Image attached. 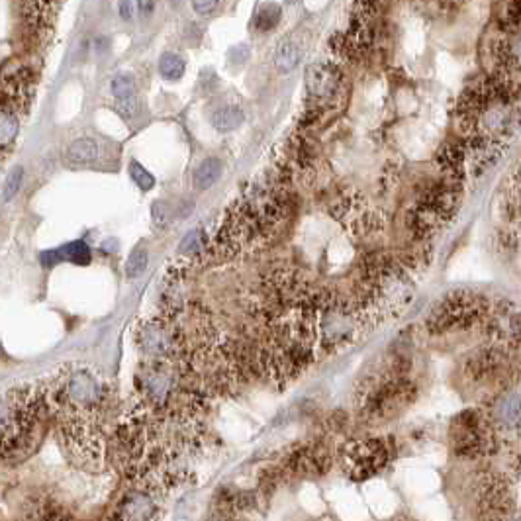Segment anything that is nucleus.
<instances>
[{
    "instance_id": "nucleus-23",
    "label": "nucleus",
    "mask_w": 521,
    "mask_h": 521,
    "mask_svg": "<svg viewBox=\"0 0 521 521\" xmlns=\"http://www.w3.org/2000/svg\"><path fill=\"white\" fill-rule=\"evenodd\" d=\"M22 179H24V173L20 167H18L14 173H10V176L6 179L4 190H2V200H4V202H10L12 198L18 195V190H20V186H22Z\"/></svg>"
},
{
    "instance_id": "nucleus-3",
    "label": "nucleus",
    "mask_w": 521,
    "mask_h": 521,
    "mask_svg": "<svg viewBox=\"0 0 521 521\" xmlns=\"http://www.w3.org/2000/svg\"><path fill=\"white\" fill-rule=\"evenodd\" d=\"M451 441L456 456L482 458L492 455L498 447V431L480 410H465L455 417L451 427Z\"/></svg>"
},
{
    "instance_id": "nucleus-21",
    "label": "nucleus",
    "mask_w": 521,
    "mask_h": 521,
    "mask_svg": "<svg viewBox=\"0 0 521 521\" xmlns=\"http://www.w3.org/2000/svg\"><path fill=\"white\" fill-rule=\"evenodd\" d=\"M110 90L118 100H126L135 94V78L131 75H116L110 83Z\"/></svg>"
},
{
    "instance_id": "nucleus-5",
    "label": "nucleus",
    "mask_w": 521,
    "mask_h": 521,
    "mask_svg": "<svg viewBox=\"0 0 521 521\" xmlns=\"http://www.w3.org/2000/svg\"><path fill=\"white\" fill-rule=\"evenodd\" d=\"M390 458L388 445L382 439H361L349 443L341 453V467L355 480L379 474Z\"/></svg>"
},
{
    "instance_id": "nucleus-27",
    "label": "nucleus",
    "mask_w": 521,
    "mask_h": 521,
    "mask_svg": "<svg viewBox=\"0 0 521 521\" xmlns=\"http://www.w3.org/2000/svg\"><path fill=\"white\" fill-rule=\"evenodd\" d=\"M153 220L157 226H165L167 224V210L161 202H155L153 204Z\"/></svg>"
},
{
    "instance_id": "nucleus-10",
    "label": "nucleus",
    "mask_w": 521,
    "mask_h": 521,
    "mask_svg": "<svg viewBox=\"0 0 521 521\" xmlns=\"http://www.w3.org/2000/svg\"><path fill=\"white\" fill-rule=\"evenodd\" d=\"M59 6V0H24L22 18L26 32L33 40H44L51 24H53L55 12Z\"/></svg>"
},
{
    "instance_id": "nucleus-24",
    "label": "nucleus",
    "mask_w": 521,
    "mask_h": 521,
    "mask_svg": "<svg viewBox=\"0 0 521 521\" xmlns=\"http://www.w3.org/2000/svg\"><path fill=\"white\" fill-rule=\"evenodd\" d=\"M228 55L229 61H233V63H245L249 59V47L245 44H239L235 47H231Z\"/></svg>"
},
{
    "instance_id": "nucleus-17",
    "label": "nucleus",
    "mask_w": 521,
    "mask_h": 521,
    "mask_svg": "<svg viewBox=\"0 0 521 521\" xmlns=\"http://www.w3.org/2000/svg\"><path fill=\"white\" fill-rule=\"evenodd\" d=\"M281 14H283L281 6L274 4V2L260 4L259 10L255 12V28L259 32H269V30H272L276 24L281 22Z\"/></svg>"
},
{
    "instance_id": "nucleus-4",
    "label": "nucleus",
    "mask_w": 521,
    "mask_h": 521,
    "mask_svg": "<svg viewBox=\"0 0 521 521\" xmlns=\"http://www.w3.org/2000/svg\"><path fill=\"white\" fill-rule=\"evenodd\" d=\"M38 75L40 69L33 55L10 59L0 71V98L20 114L32 100Z\"/></svg>"
},
{
    "instance_id": "nucleus-8",
    "label": "nucleus",
    "mask_w": 521,
    "mask_h": 521,
    "mask_svg": "<svg viewBox=\"0 0 521 521\" xmlns=\"http://www.w3.org/2000/svg\"><path fill=\"white\" fill-rule=\"evenodd\" d=\"M486 415L496 427V431H518L521 422L520 410V390L518 386H506L504 390L496 394L488 404Z\"/></svg>"
},
{
    "instance_id": "nucleus-6",
    "label": "nucleus",
    "mask_w": 521,
    "mask_h": 521,
    "mask_svg": "<svg viewBox=\"0 0 521 521\" xmlns=\"http://www.w3.org/2000/svg\"><path fill=\"white\" fill-rule=\"evenodd\" d=\"M478 502H480V510L488 518V521H496L506 515H515L518 499L510 486V478L499 477L498 472H490V477L480 482Z\"/></svg>"
},
{
    "instance_id": "nucleus-20",
    "label": "nucleus",
    "mask_w": 521,
    "mask_h": 521,
    "mask_svg": "<svg viewBox=\"0 0 521 521\" xmlns=\"http://www.w3.org/2000/svg\"><path fill=\"white\" fill-rule=\"evenodd\" d=\"M147 263H149L147 249L145 247H135V249L131 251L130 257H128V263H126V274L130 279H138L147 269Z\"/></svg>"
},
{
    "instance_id": "nucleus-14",
    "label": "nucleus",
    "mask_w": 521,
    "mask_h": 521,
    "mask_svg": "<svg viewBox=\"0 0 521 521\" xmlns=\"http://www.w3.org/2000/svg\"><path fill=\"white\" fill-rule=\"evenodd\" d=\"M300 57H302L300 47L294 44V42H290V40H284V42H281L279 47H276L274 65H276V69H279L281 73H288V71H292V69L298 67Z\"/></svg>"
},
{
    "instance_id": "nucleus-19",
    "label": "nucleus",
    "mask_w": 521,
    "mask_h": 521,
    "mask_svg": "<svg viewBox=\"0 0 521 521\" xmlns=\"http://www.w3.org/2000/svg\"><path fill=\"white\" fill-rule=\"evenodd\" d=\"M159 73L169 81L181 78L185 73V61L183 57L176 53H163L159 59Z\"/></svg>"
},
{
    "instance_id": "nucleus-2",
    "label": "nucleus",
    "mask_w": 521,
    "mask_h": 521,
    "mask_svg": "<svg viewBox=\"0 0 521 521\" xmlns=\"http://www.w3.org/2000/svg\"><path fill=\"white\" fill-rule=\"evenodd\" d=\"M490 304L486 298L474 292H451L435 306L425 320V329L429 336H451L468 331L486 320Z\"/></svg>"
},
{
    "instance_id": "nucleus-30",
    "label": "nucleus",
    "mask_w": 521,
    "mask_h": 521,
    "mask_svg": "<svg viewBox=\"0 0 521 521\" xmlns=\"http://www.w3.org/2000/svg\"><path fill=\"white\" fill-rule=\"evenodd\" d=\"M119 14L124 20H130L131 18V4L130 0H119Z\"/></svg>"
},
{
    "instance_id": "nucleus-18",
    "label": "nucleus",
    "mask_w": 521,
    "mask_h": 521,
    "mask_svg": "<svg viewBox=\"0 0 521 521\" xmlns=\"http://www.w3.org/2000/svg\"><path fill=\"white\" fill-rule=\"evenodd\" d=\"M59 260H71L75 265H87L90 263V247L85 241H73L67 243L61 249H57Z\"/></svg>"
},
{
    "instance_id": "nucleus-22",
    "label": "nucleus",
    "mask_w": 521,
    "mask_h": 521,
    "mask_svg": "<svg viewBox=\"0 0 521 521\" xmlns=\"http://www.w3.org/2000/svg\"><path fill=\"white\" fill-rule=\"evenodd\" d=\"M130 176L142 190H151L153 185H155L153 174L142 163H138V161H131L130 163Z\"/></svg>"
},
{
    "instance_id": "nucleus-9",
    "label": "nucleus",
    "mask_w": 521,
    "mask_h": 521,
    "mask_svg": "<svg viewBox=\"0 0 521 521\" xmlns=\"http://www.w3.org/2000/svg\"><path fill=\"white\" fill-rule=\"evenodd\" d=\"M331 463V456L324 447L300 445L292 449L284 458L283 474H324Z\"/></svg>"
},
{
    "instance_id": "nucleus-16",
    "label": "nucleus",
    "mask_w": 521,
    "mask_h": 521,
    "mask_svg": "<svg viewBox=\"0 0 521 521\" xmlns=\"http://www.w3.org/2000/svg\"><path fill=\"white\" fill-rule=\"evenodd\" d=\"M222 169H224V167H222V161L210 157V159H206L204 163L196 169L195 185L198 186L200 190H206L210 186H214L217 179H220V174H222Z\"/></svg>"
},
{
    "instance_id": "nucleus-26",
    "label": "nucleus",
    "mask_w": 521,
    "mask_h": 521,
    "mask_svg": "<svg viewBox=\"0 0 521 521\" xmlns=\"http://www.w3.org/2000/svg\"><path fill=\"white\" fill-rule=\"evenodd\" d=\"M217 6V0H192V8L198 14H210Z\"/></svg>"
},
{
    "instance_id": "nucleus-28",
    "label": "nucleus",
    "mask_w": 521,
    "mask_h": 521,
    "mask_svg": "<svg viewBox=\"0 0 521 521\" xmlns=\"http://www.w3.org/2000/svg\"><path fill=\"white\" fill-rule=\"evenodd\" d=\"M155 4H157V0H138V6H140V12H142L143 16H149L155 10Z\"/></svg>"
},
{
    "instance_id": "nucleus-32",
    "label": "nucleus",
    "mask_w": 521,
    "mask_h": 521,
    "mask_svg": "<svg viewBox=\"0 0 521 521\" xmlns=\"http://www.w3.org/2000/svg\"><path fill=\"white\" fill-rule=\"evenodd\" d=\"M173 2H174V4H181V2H183V0H173Z\"/></svg>"
},
{
    "instance_id": "nucleus-29",
    "label": "nucleus",
    "mask_w": 521,
    "mask_h": 521,
    "mask_svg": "<svg viewBox=\"0 0 521 521\" xmlns=\"http://www.w3.org/2000/svg\"><path fill=\"white\" fill-rule=\"evenodd\" d=\"M206 521H235V520H233V513H229V511H226V510H217V511H214V513H212Z\"/></svg>"
},
{
    "instance_id": "nucleus-25",
    "label": "nucleus",
    "mask_w": 521,
    "mask_h": 521,
    "mask_svg": "<svg viewBox=\"0 0 521 521\" xmlns=\"http://www.w3.org/2000/svg\"><path fill=\"white\" fill-rule=\"evenodd\" d=\"M138 110V100L135 97L126 98V100H118V112L124 118H131Z\"/></svg>"
},
{
    "instance_id": "nucleus-1",
    "label": "nucleus",
    "mask_w": 521,
    "mask_h": 521,
    "mask_svg": "<svg viewBox=\"0 0 521 521\" xmlns=\"http://www.w3.org/2000/svg\"><path fill=\"white\" fill-rule=\"evenodd\" d=\"M415 382L398 365L379 370L361 382L357 392V413L363 422H382L415 400Z\"/></svg>"
},
{
    "instance_id": "nucleus-31",
    "label": "nucleus",
    "mask_w": 521,
    "mask_h": 521,
    "mask_svg": "<svg viewBox=\"0 0 521 521\" xmlns=\"http://www.w3.org/2000/svg\"><path fill=\"white\" fill-rule=\"evenodd\" d=\"M496 521H520L518 520V515H506V518H499Z\"/></svg>"
},
{
    "instance_id": "nucleus-7",
    "label": "nucleus",
    "mask_w": 521,
    "mask_h": 521,
    "mask_svg": "<svg viewBox=\"0 0 521 521\" xmlns=\"http://www.w3.org/2000/svg\"><path fill=\"white\" fill-rule=\"evenodd\" d=\"M504 372L510 374V353L506 349L492 345V343L477 351L465 365L467 379L477 382V384L498 380Z\"/></svg>"
},
{
    "instance_id": "nucleus-12",
    "label": "nucleus",
    "mask_w": 521,
    "mask_h": 521,
    "mask_svg": "<svg viewBox=\"0 0 521 521\" xmlns=\"http://www.w3.org/2000/svg\"><path fill=\"white\" fill-rule=\"evenodd\" d=\"M306 85L310 88V92L314 94H327L333 92L337 85L336 71H331L329 67L314 65L308 69V76H306Z\"/></svg>"
},
{
    "instance_id": "nucleus-13",
    "label": "nucleus",
    "mask_w": 521,
    "mask_h": 521,
    "mask_svg": "<svg viewBox=\"0 0 521 521\" xmlns=\"http://www.w3.org/2000/svg\"><path fill=\"white\" fill-rule=\"evenodd\" d=\"M98 143L92 138H78L67 149V161L71 165H90L98 159Z\"/></svg>"
},
{
    "instance_id": "nucleus-15",
    "label": "nucleus",
    "mask_w": 521,
    "mask_h": 521,
    "mask_svg": "<svg viewBox=\"0 0 521 521\" xmlns=\"http://www.w3.org/2000/svg\"><path fill=\"white\" fill-rule=\"evenodd\" d=\"M243 112L238 106H228V108H220L212 114V126L217 131H233L238 130L243 124Z\"/></svg>"
},
{
    "instance_id": "nucleus-11",
    "label": "nucleus",
    "mask_w": 521,
    "mask_h": 521,
    "mask_svg": "<svg viewBox=\"0 0 521 521\" xmlns=\"http://www.w3.org/2000/svg\"><path fill=\"white\" fill-rule=\"evenodd\" d=\"M20 131V114L0 98V163L8 157Z\"/></svg>"
}]
</instances>
